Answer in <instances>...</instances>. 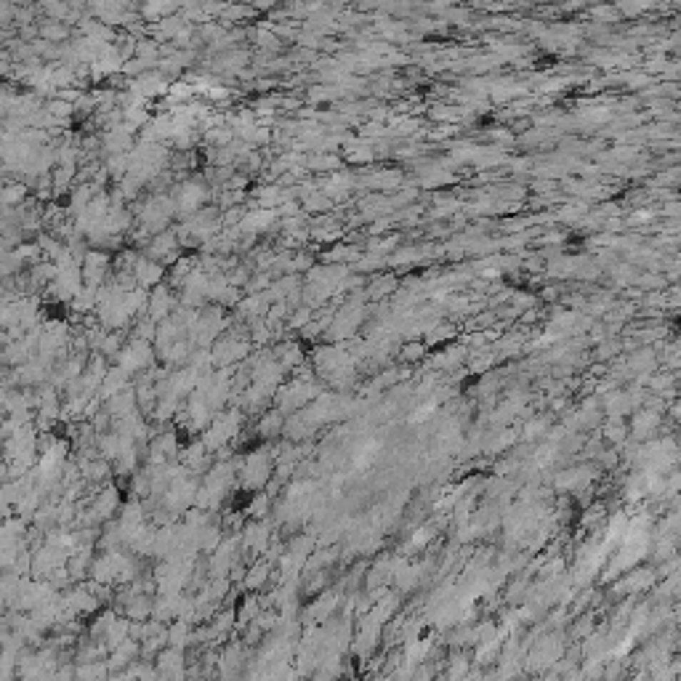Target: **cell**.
I'll return each instance as SVG.
<instances>
[{"label": "cell", "mask_w": 681, "mask_h": 681, "mask_svg": "<svg viewBox=\"0 0 681 681\" xmlns=\"http://www.w3.org/2000/svg\"><path fill=\"white\" fill-rule=\"evenodd\" d=\"M237 474H240V482H243L245 487L261 490V487L269 482V477H272V455H269L266 450H256V453H251V455L240 463Z\"/></svg>", "instance_id": "1"}, {"label": "cell", "mask_w": 681, "mask_h": 681, "mask_svg": "<svg viewBox=\"0 0 681 681\" xmlns=\"http://www.w3.org/2000/svg\"><path fill=\"white\" fill-rule=\"evenodd\" d=\"M285 426V418L280 410H269V413H263L261 420H258V426H256V434L261 439H272L277 437L280 431H283Z\"/></svg>", "instance_id": "2"}, {"label": "cell", "mask_w": 681, "mask_h": 681, "mask_svg": "<svg viewBox=\"0 0 681 681\" xmlns=\"http://www.w3.org/2000/svg\"><path fill=\"white\" fill-rule=\"evenodd\" d=\"M245 588L248 591H258V588H263V583L269 580V565L266 562H258V565H253L251 570H245Z\"/></svg>", "instance_id": "3"}]
</instances>
